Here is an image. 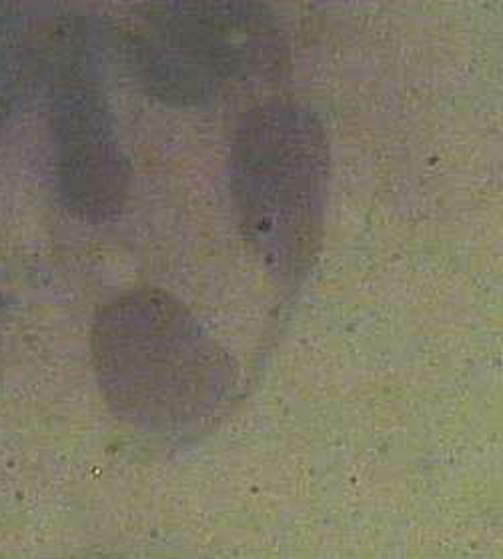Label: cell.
<instances>
[{"label":"cell","instance_id":"obj_1","mask_svg":"<svg viewBox=\"0 0 503 559\" xmlns=\"http://www.w3.org/2000/svg\"><path fill=\"white\" fill-rule=\"evenodd\" d=\"M98 390L127 426L187 445L209 436L235 402L221 345L169 293L133 289L98 311L91 331Z\"/></svg>","mask_w":503,"mask_h":559},{"label":"cell","instance_id":"obj_2","mask_svg":"<svg viewBox=\"0 0 503 559\" xmlns=\"http://www.w3.org/2000/svg\"><path fill=\"white\" fill-rule=\"evenodd\" d=\"M239 229L271 277L295 285L320 253L332 181V146L303 98L270 95L235 127L229 155Z\"/></svg>","mask_w":503,"mask_h":559},{"label":"cell","instance_id":"obj_3","mask_svg":"<svg viewBox=\"0 0 503 559\" xmlns=\"http://www.w3.org/2000/svg\"><path fill=\"white\" fill-rule=\"evenodd\" d=\"M148 93L175 107H203L245 86L273 85L291 55L265 0H155L136 33Z\"/></svg>","mask_w":503,"mask_h":559},{"label":"cell","instance_id":"obj_4","mask_svg":"<svg viewBox=\"0 0 503 559\" xmlns=\"http://www.w3.org/2000/svg\"><path fill=\"white\" fill-rule=\"evenodd\" d=\"M55 141L69 209L91 223L115 217L129 191V167L105 93L83 69L67 74L57 95Z\"/></svg>","mask_w":503,"mask_h":559}]
</instances>
